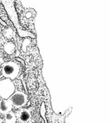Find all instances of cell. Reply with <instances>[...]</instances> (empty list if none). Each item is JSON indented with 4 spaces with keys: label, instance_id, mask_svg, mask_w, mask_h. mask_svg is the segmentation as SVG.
I'll list each match as a JSON object with an SVG mask.
<instances>
[{
    "label": "cell",
    "instance_id": "6da1fadb",
    "mask_svg": "<svg viewBox=\"0 0 110 123\" xmlns=\"http://www.w3.org/2000/svg\"><path fill=\"white\" fill-rule=\"evenodd\" d=\"M2 3L3 4L5 9H6L8 17L11 18L12 22H13V24L15 25L17 28L18 29V33H19L20 37H27V36H31V37H34L32 35L31 33L27 32L26 31H22L20 27V24L18 22V14L16 12L15 10V7H14V0H0Z\"/></svg>",
    "mask_w": 110,
    "mask_h": 123
},
{
    "label": "cell",
    "instance_id": "7a4b0ae2",
    "mask_svg": "<svg viewBox=\"0 0 110 123\" xmlns=\"http://www.w3.org/2000/svg\"><path fill=\"white\" fill-rule=\"evenodd\" d=\"M2 75L4 78L9 79L11 80L15 79L18 76L20 72L19 65L13 61L5 62L2 65Z\"/></svg>",
    "mask_w": 110,
    "mask_h": 123
},
{
    "label": "cell",
    "instance_id": "3957f363",
    "mask_svg": "<svg viewBox=\"0 0 110 123\" xmlns=\"http://www.w3.org/2000/svg\"><path fill=\"white\" fill-rule=\"evenodd\" d=\"M15 92V85L9 79L0 80V97L3 99H8Z\"/></svg>",
    "mask_w": 110,
    "mask_h": 123
},
{
    "label": "cell",
    "instance_id": "277c9868",
    "mask_svg": "<svg viewBox=\"0 0 110 123\" xmlns=\"http://www.w3.org/2000/svg\"><path fill=\"white\" fill-rule=\"evenodd\" d=\"M9 102L15 108H21L27 103V96L22 91H17L13 92V95L9 98Z\"/></svg>",
    "mask_w": 110,
    "mask_h": 123
},
{
    "label": "cell",
    "instance_id": "5b68a950",
    "mask_svg": "<svg viewBox=\"0 0 110 123\" xmlns=\"http://www.w3.org/2000/svg\"><path fill=\"white\" fill-rule=\"evenodd\" d=\"M15 115H16V117H18L20 123H27L31 119V113L29 110L25 108L20 109Z\"/></svg>",
    "mask_w": 110,
    "mask_h": 123
},
{
    "label": "cell",
    "instance_id": "8992f818",
    "mask_svg": "<svg viewBox=\"0 0 110 123\" xmlns=\"http://www.w3.org/2000/svg\"><path fill=\"white\" fill-rule=\"evenodd\" d=\"M12 108L13 106L9 101H7L6 99H3L0 101V113L4 115L12 111Z\"/></svg>",
    "mask_w": 110,
    "mask_h": 123
},
{
    "label": "cell",
    "instance_id": "52a82bcc",
    "mask_svg": "<svg viewBox=\"0 0 110 123\" xmlns=\"http://www.w3.org/2000/svg\"><path fill=\"white\" fill-rule=\"evenodd\" d=\"M4 121L5 123H16L17 117L16 115L13 111H9V112L4 114Z\"/></svg>",
    "mask_w": 110,
    "mask_h": 123
},
{
    "label": "cell",
    "instance_id": "ba28073f",
    "mask_svg": "<svg viewBox=\"0 0 110 123\" xmlns=\"http://www.w3.org/2000/svg\"><path fill=\"white\" fill-rule=\"evenodd\" d=\"M3 49H4V51L8 55H11L14 52L15 50V45L12 42H7L4 45H3Z\"/></svg>",
    "mask_w": 110,
    "mask_h": 123
},
{
    "label": "cell",
    "instance_id": "9c48e42d",
    "mask_svg": "<svg viewBox=\"0 0 110 123\" xmlns=\"http://www.w3.org/2000/svg\"><path fill=\"white\" fill-rule=\"evenodd\" d=\"M13 30L11 29V28H8V29H7L6 31H5V34L4 35L6 36V37H7V38H11V37H13Z\"/></svg>",
    "mask_w": 110,
    "mask_h": 123
},
{
    "label": "cell",
    "instance_id": "30bf717a",
    "mask_svg": "<svg viewBox=\"0 0 110 123\" xmlns=\"http://www.w3.org/2000/svg\"><path fill=\"white\" fill-rule=\"evenodd\" d=\"M41 115L43 118H45V103H43L41 104Z\"/></svg>",
    "mask_w": 110,
    "mask_h": 123
},
{
    "label": "cell",
    "instance_id": "8fae6325",
    "mask_svg": "<svg viewBox=\"0 0 110 123\" xmlns=\"http://www.w3.org/2000/svg\"><path fill=\"white\" fill-rule=\"evenodd\" d=\"M29 43H30V41L28 39H26L23 41V44H22V50H23L24 51L26 50V46H27V45L29 44Z\"/></svg>",
    "mask_w": 110,
    "mask_h": 123
},
{
    "label": "cell",
    "instance_id": "7c38bea8",
    "mask_svg": "<svg viewBox=\"0 0 110 123\" xmlns=\"http://www.w3.org/2000/svg\"><path fill=\"white\" fill-rule=\"evenodd\" d=\"M0 32H1V26H0Z\"/></svg>",
    "mask_w": 110,
    "mask_h": 123
}]
</instances>
